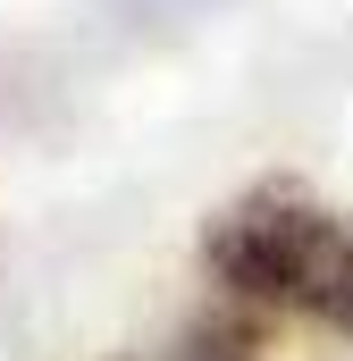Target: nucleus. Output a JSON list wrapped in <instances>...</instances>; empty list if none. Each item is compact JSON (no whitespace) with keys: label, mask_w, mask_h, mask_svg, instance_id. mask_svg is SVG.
<instances>
[{"label":"nucleus","mask_w":353,"mask_h":361,"mask_svg":"<svg viewBox=\"0 0 353 361\" xmlns=\"http://www.w3.org/2000/svg\"><path fill=\"white\" fill-rule=\"evenodd\" d=\"M202 261L227 302L294 311L353 336V210H328L294 185H253L210 219Z\"/></svg>","instance_id":"1"}]
</instances>
